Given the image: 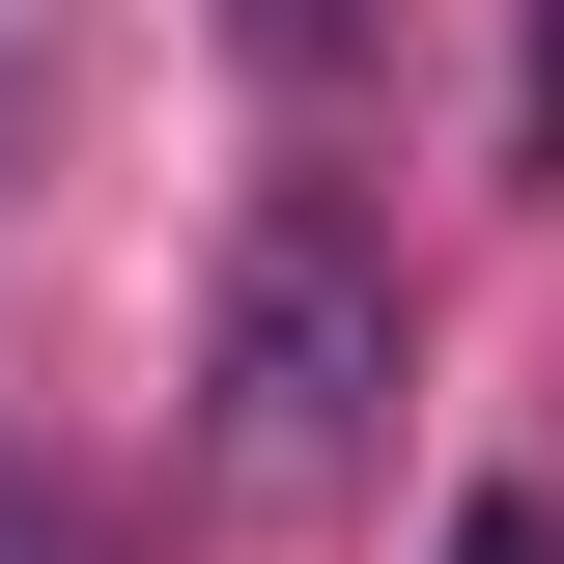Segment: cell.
Listing matches in <instances>:
<instances>
[{"instance_id": "6da1fadb", "label": "cell", "mask_w": 564, "mask_h": 564, "mask_svg": "<svg viewBox=\"0 0 564 564\" xmlns=\"http://www.w3.org/2000/svg\"><path fill=\"white\" fill-rule=\"evenodd\" d=\"M367 423H395V226L339 170H254L226 282H198V480L226 508H339Z\"/></svg>"}, {"instance_id": "7a4b0ae2", "label": "cell", "mask_w": 564, "mask_h": 564, "mask_svg": "<svg viewBox=\"0 0 564 564\" xmlns=\"http://www.w3.org/2000/svg\"><path fill=\"white\" fill-rule=\"evenodd\" d=\"M226 57H254V85H339V57H367V0H226Z\"/></svg>"}, {"instance_id": "3957f363", "label": "cell", "mask_w": 564, "mask_h": 564, "mask_svg": "<svg viewBox=\"0 0 564 564\" xmlns=\"http://www.w3.org/2000/svg\"><path fill=\"white\" fill-rule=\"evenodd\" d=\"M29 141H57V0H0V198H29Z\"/></svg>"}, {"instance_id": "277c9868", "label": "cell", "mask_w": 564, "mask_h": 564, "mask_svg": "<svg viewBox=\"0 0 564 564\" xmlns=\"http://www.w3.org/2000/svg\"><path fill=\"white\" fill-rule=\"evenodd\" d=\"M423 564H564V508H536V480H480V508H452Z\"/></svg>"}, {"instance_id": "5b68a950", "label": "cell", "mask_w": 564, "mask_h": 564, "mask_svg": "<svg viewBox=\"0 0 564 564\" xmlns=\"http://www.w3.org/2000/svg\"><path fill=\"white\" fill-rule=\"evenodd\" d=\"M0 564H113V536H85V508L29 480V452H0Z\"/></svg>"}, {"instance_id": "8992f818", "label": "cell", "mask_w": 564, "mask_h": 564, "mask_svg": "<svg viewBox=\"0 0 564 564\" xmlns=\"http://www.w3.org/2000/svg\"><path fill=\"white\" fill-rule=\"evenodd\" d=\"M508 141H536V170H564V0H536V57H508Z\"/></svg>"}]
</instances>
